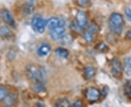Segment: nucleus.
<instances>
[{
  "label": "nucleus",
  "mask_w": 131,
  "mask_h": 107,
  "mask_svg": "<svg viewBox=\"0 0 131 107\" xmlns=\"http://www.w3.org/2000/svg\"><path fill=\"white\" fill-rule=\"evenodd\" d=\"M65 31L66 29L64 28V25H61L56 28L50 29V35L53 40H59V39H61L63 36L65 35Z\"/></svg>",
  "instance_id": "423d86ee"
},
{
  "label": "nucleus",
  "mask_w": 131,
  "mask_h": 107,
  "mask_svg": "<svg viewBox=\"0 0 131 107\" xmlns=\"http://www.w3.org/2000/svg\"><path fill=\"white\" fill-rule=\"evenodd\" d=\"M56 53L62 58H67L69 56V51L63 48H58L56 50Z\"/></svg>",
  "instance_id": "2eb2a0df"
},
{
  "label": "nucleus",
  "mask_w": 131,
  "mask_h": 107,
  "mask_svg": "<svg viewBox=\"0 0 131 107\" xmlns=\"http://www.w3.org/2000/svg\"><path fill=\"white\" fill-rule=\"evenodd\" d=\"M70 106V102L66 99V98H62L58 100L57 103H56V106H61V107H66V106Z\"/></svg>",
  "instance_id": "f3484780"
},
{
  "label": "nucleus",
  "mask_w": 131,
  "mask_h": 107,
  "mask_svg": "<svg viewBox=\"0 0 131 107\" xmlns=\"http://www.w3.org/2000/svg\"><path fill=\"white\" fill-rule=\"evenodd\" d=\"M50 51H51V47L49 44L44 43L39 47L37 50V54L39 56H45L50 52Z\"/></svg>",
  "instance_id": "9b49d317"
},
{
  "label": "nucleus",
  "mask_w": 131,
  "mask_h": 107,
  "mask_svg": "<svg viewBox=\"0 0 131 107\" xmlns=\"http://www.w3.org/2000/svg\"><path fill=\"white\" fill-rule=\"evenodd\" d=\"M125 37H126L127 39H130L131 40V30L130 31H127L125 35Z\"/></svg>",
  "instance_id": "b1692460"
},
{
  "label": "nucleus",
  "mask_w": 131,
  "mask_h": 107,
  "mask_svg": "<svg viewBox=\"0 0 131 107\" xmlns=\"http://www.w3.org/2000/svg\"><path fill=\"white\" fill-rule=\"evenodd\" d=\"M96 49H98V51H100L101 52H105L108 50V47L103 42L98 43L96 47Z\"/></svg>",
  "instance_id": "aec40b11"
},
{
  "label": "nucleus",
  "mask_w": 131,
  "mask_h": 107,
  "mask_svg": "<svg viewBox=\"0 0 131 107\" xmlns=\"http://www.w3.org/2000/svg\"><path fill=\"white\" fill-rule=\"evenodd\" d=\"M26 72L28 78L35 83L42 82L44 78V72L42 71V69L37 68L34 66H28L26 69Z\"/></svg>",
  "instance_id": "f03ea898"
},
{
  "label": "nucleus",
  "mask_w": 131,
  "mask_h": 107,
  "mask_svg": "<svg viewBox=\"0 0 131 107\" xmlns=\"http://www.w3.org/2000/svg\"><path fill=\"white\" fill-rule=\"evenodd\" d=\"M7 96V90L5 86L0 85V101L5 100Z\"/></svg>",
  "instance_id": "a211bd4d"
},
{
  "label": "nucleus",
  "mask_w": 131,
  "mask_h": 107,
  "mask_svg": "<svg viewBox=\"0 0 131 107\" xmlns=\"http://www.w3.org/2000/svg\"><path fill=\"white\" fill-rule=\"evenodd\" d=\"M125 15H126L127 20L131 22V9L130 8H129V7H126L125 9Z\"/></svg>",
  "instance_id": "4be33fe9"
},
{
  "label": "nucleus",
  "mask_w": 131,
  "mask_h": 107,
  "mask_svg": "<svg viewBox=\"0 0 131 107\" xmlns=\"http://www.w3.org/2000/svg\"><path fill=\"white\" fill-rule=\"evenodd\" d=\"M95 73H96V70H95V69L94 67H93L88 66V67H86L84 68V78H85V79H92L94 76L95 75Z\"/></svg>",
  "instance_id": "f8f14e48"
},
{
  "label": "nucleus",
  "mask_w": 131,
  "mask_h": 107,
  "mask_svg": "<svg viewBox=\"0 0 131 107\" xmlns=\"http://www.w3.org/2000/svg\"><path fill=\"white\" fill-rule=\"evenodd\" d=\"M111 70L113 76L119 78L122 72V67L121 62L117 59H114L111 62Z\"/></svg>",
  "instance_id": "6e6552de"
},
{
  "label": "nucleus",
  "mask_w": 131,
  "mask_h": 107,
  "mask_svg": "<svg viewBox=\"0 0 131 107\" xmlns=\"http://www.w3.org/2000/svg\"><path fill=\"white\" fill-rule=\"evenodd\" d=\"M98 28L97 25H91L89 28L87 30V31H85L84 34V38L85 39V41L88 43H91L93 41L95 35L98 32Z\"/></svg>",
  "instance_id": "1a4fd4ad"
},
{
  "label": "nucleus",
  "mask_w": 131,
  "mask_h": 107,
  "mask_svg": "<svg viewBox=\"0 0 131 107\" xmlns=\"http://www.w3.org/2000/svg\"><path fill=\"white\" fill-rule=\"evenodd\" d=\"M101 93L95 88H90L85 92V97L90 102H95L101 97Z\"/></svg>",
  "instance_id": "20e7f679"
},
{
  "label": "nucleus",
  "mask_w": 131,
  "mask_h": 107,
  "mask_svg": "<svg viewBox=\"0 0 131 107\" xmlns=\"http://www.w3.org/2000/svg\"><path fill=\"white\" fill-rule=\"evenodd\" d=\"M82 106H83V103L81 101H80V100L75 101V102L72 104V106L74 107H81Z\"/></svg>",
  "instance_id": "5701e85b"
},
{
  "label": "nucleus",
  "mask_w": 131,
  "mask_h": 107,
  "mask_svg": "<svg viewBox=\"0 0 131 107\" xmlns=\"http://www.w3.org/2000/svg\"><path fill=\"white\" fill-rule=\"evenodd\" d=\"M123 70L127 76H131V57L128 56L126 57L125 62H124V67H123Z\"/></svg>",
  "instance_id": "ddd939ff"
},
{
  "label": "nucleus",
  "mask_w": 131,
  "mask_h": 107,
  "mask_svg": "<svg viewBox=\"0 0 131 107\" xmlns=\"http://www.w3.org/2000/svg\"><path fill=\"white\" fill-rule=\"evenodd\" d=\"M10 36V30L7 26L0 27V37L5 38Z\"/></svg>",
  "instance_id": "4468645a"
},
{
  "label": "nucleus",
  "mask_w": 131,
  "mask_h": 107,
  "mask_svg": "<svg viewBox=\"0 0 131 107\" xmlns=\"http://www.w3.org/2000/svg\"><path fill=\"white\" fill-rule=\"evenodd\" d=\"M47 24V20L42 18L40 16H34L31 20V27L34 31L39 33H42L45 32Z\"/></svg>",
  "instance_id": "7ed1b4c3"
},
{
  "label": "nucleus",
  "mask_w": 131,
  "mask_h": 107,
  "mask_svg": "<svg viewBox=\"0 0 131 107\" xmlns=\"http://www.w3.org/2000/svg\"><path fill=\"white\" fill-rule=\"evenodd\" d=\"M34 2H31V1L27 2L26 5H25V8H24L25 12H27L28 13L31 12L33 9H34Z\"/></svg>",
  "instance_id": "6ab92c4d"
},
{
  "label": "nucleus",
  "mask_w": 131,
  "mask_h": 107,
  "mask_svg": "<svg viewBox=\"0 0 131 107\" xmlns=\"http://www.w3.org/2000/svg\"><path fill=\"white\" fill-rule=\"evenodd\" d=\"M1 15H2V18L3 20V21L7 25H9L10 27L14 28L16 27V23H15L14 18H13V16L12 15L11 12H9V10L4 9L2 11Z\"/></svg>",
  "instance_id": "39448f33"
},
{
  "label": "nucleus",
  "mask_w": 131,
  "mask_h": 107,
  "mask_svg": "<svg viewBox=\"0 0 131 107\" xmlns=\"http://www.w3.org/2000/svg\"><path fill=\"white\" fill-rule=\"evenodd\" d=\"M124 24L125 22L122 14L117 12L111 14L108 20V25L110 30L113 33L117 35H120L123 30Z\"/></svg>",
  "instance_id": "f257e3e1"
},
{
  "label": "nucleus",
  "mask_w": 131,
  "mask_h": 107,
  "mask_svg": "<svg viewBox=\"0 0 131 107\" xmlns=\"http://www.w3.org/2000/svg\"><path fill=\"white\" fill-rule=\"evenodd\" d=\"M15 102V99L11 95H9V96L7 95V96L5 99V105L7 106H10L14 105Z\"/></svg>",
  "instance_id": "dca6fc26"
},
{
  "label": "nucleus",
  "mask_w": 131,
  "mask_h": 107,
  "mask_svg": "<svg viewBox=\"0 0 131 107\" xmlns=\"http://www.w3.org/2000/svg\"><path fill=\"white\" fill-rule=\"evenodd\" d=\"M125 93H126L127 96H128L129 98L131 99V82H130V83L126 85V88H125Z\"/></svg>",
  "instance_id": "412c9836"
},
{
  "label": "nucleus",
  "mask_w": 131,
  "mask_h": 107,
  "mask_svg": "<svg viewBox=\"0 0 131 107\" xmlns=\"http://www.w3.org/2000/svg\"><path fill=\"white\" fill-rule=\"evenodd\" d=\"M61 25H63V22L62 21V20L58 18H51L47 20V26H48L50 30L56 28Z\"/></svg>",
  "instance_id": "9d476101"
},
{
  "label": "nucleus",
  "mask_w": 131,
  "mask_h": 107,
  "mask_svg": "<svg viewBox=\"0 0 131 107\" xmlns=\"http://www.w3.org/2000/svg\"><path fill=\"white\" fill-rule=\"evenodd\" d=\"M76 21L78 27L80 29H83L88 24V16L84 11L80 10L76 14Z\"/></svg>",
  "instance_id": "0eeeda50"
}]
</instances>
